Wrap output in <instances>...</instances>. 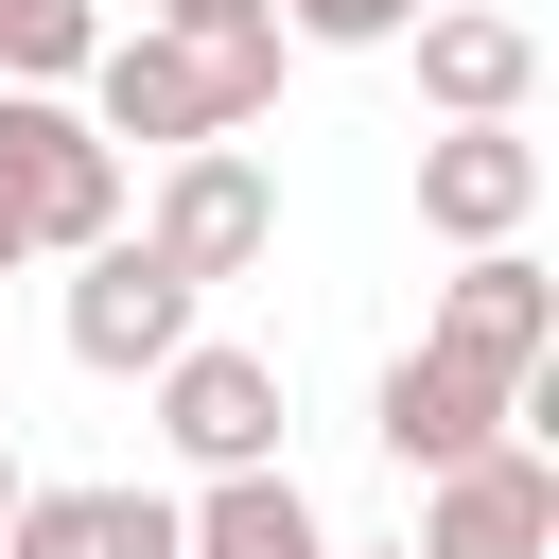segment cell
Here are the masks:
<instances>
[{"label": "cell", "mask_w": 559, "mask_h": 559, "mask_svg": "<svg viewBox=\"0 0 559 559\" xmlns=\"http://www.w3.org/2000/svg\"><path fill=\"white\" fill-rule=\"evenodd\" d=\"M297 35L314 52H384V35H419V0H297Z\"/></svg>", "instance_id": "cell-14"}, {"label": "cell", "mask_w": 559, "mask_h": 559, "mask_svg": "<svg viewBox=\"0 0 559 559\" xmlns=\"http://www.w3.org/2000/svg\"><path fill=\"white\" fill-rule=\"evenodd\" d=\"M122 227V140H87V105L0 87V280L17 262H87Z\"/></svg>", "instance_id": "cell-2"}, {"label": "cell", "mask_w": 559, "mask_h": 559, "mask_svg": "<svg viewBox=\"0 0 559 559\" xmlns=\"http://www.w3.org/2000/svg\"><path fill=\"white\" fill-rule=\"evenodd\" d=\"M140 35H192V52H210V35H280V0H157Z\"/></svg>", "instance_id": "cell-15"}, {"label": "cell", "mask_w": 559, "mask_h": 559, "mask_svg": "<svg viewBox=\"0 0 559 559\" xmlns=\"http://www.w3.org/2000/svg\"><path fill=\"white\" fill-rule=\"evenodd\" d=\"M507 402H524V384H489V367H454V349H402L367 419H384V454H402V472H454V454H489V437H507Z\"/></svg>", "instance_id": "cell-9"}, {"label": "cell", "mask_w": 559, "mask_h": 559, "mask_svg": "<svg viewBox=\"0 0 559 559\" xmlns=\"http://www.w3.org/2000/svg\"><path fill=\"white\" fill-rule=\"evenodd\" d=\"M419 87H437L454 122H507V105L542 87V35L489 17V0H454V17H419Z\"/></svg>", "instance_id": "cell-10"}, {"label": "cell", "mask_w": 559, "mask_h": 559, "mask_svg": "<svg viewBox=\"0 0 559 559\" xmlns=\"http://www.w3.org/2000/svg\"><path fill=\"white\" fill-rule=\"evenodd\" d=\"M157 437H175L192 472H280V367L192 332V349L157 367Z\"/></svg>", "instance_id": "cell-6"}, {"label": "cell", "mask_w": 559, "mask_h": 559, "mask_svg": "<svg viewBox=\"0 0 559 559\" xmlns=\"http://www.w3.org/2000/svg\"><path fill=\"white\" fill-rule=\"evenodd\" d=\"M17 489H35V472H17V454H0V524H17Z\"/></svg>", "instance_id": "cell-16"}, {"label": "cell", "mask_w": 559, "mask_h": 559, "mask_svg": "<svg viewBox=\"0 0 559 559\" xmlns=\"http://www.w3.org/2000/svg\"><path fill=\"white\" fill-rule=\"evenodd\" d=\"M280 105V35H105L87 52V140H157V157H192V140H245Z\"/></svg>", "instance_id": "cell-1"}, {"label": "cell", "mask_w": 559, "mask_h": 559, "mask_svg": "<svg viewBox=\"0 0 559 559\" xmlns=\"http://www.w3.org/2000/svg\"><path fill=\"white\" fill-rule=\"evenodd\" d=\"M140 245H157V262H175L192 297H210V280H245V262L280 245V192H262V157H227V140H192V157L157 175V227H140Z\"/></svg>", "instance_id": "cell-4"}, {"label": "cell", "mask_w": 559, "mask_h": 559, "mask_svg": "<svg viewBox=\"0 0 559 559\" xmlns=\"http://www.w3.org/2000/svg\"><path fill=\"white\" fill-rule=\"evenodd\" d=\"M175 559H332V524L297 507V472H210V507H175Z\"/></svg>", "instance_id": "cell-12"}, {"label": "cell", "mask_w": 559, "mask_h": 559, "mask_svg": "<svg viewBox=\"0 0 559 559\" xmlns=\"http://www.w3.org/2000/svg\"><path fill=\"white\" fill-rule=\"evenodd\" d=\"M524 210H542V140H507V122L419 140V227L437 245H524Z\"/></svg>", "instance_id": "cell-8"}, {"label": "cell", "mask_w": 559, "mask_h": 559, "mask_svg": "<svg viewBox=\"0 0 559 559\" xmlns=\"http://www.w3.org/2000/svg\"><path fill=\"white\" fill-rule=\"evenodd\" d=\"M0 559H175V507L157 489H17Z\"/></svg>", "instance_id": "cell-11"}, {"label": "cell", "mask_w": 559, "mask_h": 559, "mask_svg": "<svg viewBox=\"0 0 559 559\" xmlns=\"http://www.w3.org/2000/svg\"><path fill=\"white\" fill-rule=\"evenodd\" d=\"M332 559H349V542H332Z\"/></svg>", "instance_id": "cell-17"}, {"label": "cell", "mask_w": 559, "mask_h": 559, "mask_svg": "<svg viewBox=\"0 0 559 559\" xmlns=\"http://www.w3.org/2000/svg\"><path fill=\"white\" fill-rule=\"evenodd\" d=\"M419 349H454V367H489V384H542V349H559V280H542L524 245H472Z\"/></svg>", "instance_id": "cell-7"}, {"label": "cell", "mask_w": 559, "mask_h": 559, "mask_svg": "<svg viewBox=\"0 0 559 559\" xmlns=\"http://www.w3.org/2000/svg\"><path fill=\"white\" fill-rule=\"evenodd\" d=\"M542 542H559V472H542V454L489 437V454L419 472V542H402V559H542Z\"/></svg>", "instance_id": "cell-5"}, {"label": "cell", "mask_w": 559, "mask_h": 559, "mask_svg": "<svg viewBox=\"0 0 559 559\" xmlns=\"http://www.w3.org/2000/svg\"><path fill=\"white\" fill-rule=\"evenodd\" d=\"M87 52H105V17H87V0H0V87H70Z\"/></svg>", "instance_id": "cell-13"}, {"label": "cell", "mask_w": 559, "mask_h": 559, "mask_svg": "<svg viewBox=\"0 0 559 559\" xmlns=\"http://www.w3.org/2000/svg\"><path fill=\"white\" fill-rule=\"evenodd\" d=\"M175 349H192V280H175L157 245H122V227H105V245L70 262V367H105V384H157Z\"/></svg>", "instance_id": "cell-3"}]
</instances>
